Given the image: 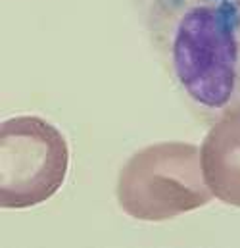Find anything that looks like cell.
Returning a JSON list of instances; mask_svg holds the SVG:
<instances>
[{"label":"cell","mask_w":240,"mask_h":248,"mask_svg":"<svg viewBox=\"0 0 240 248\" xmlns=\"http://www.w3.org/2000/svg\"><path fill=\"white\" fill-rule=\"evenodd\" d=\"M69 146L41 116H15L0 125V206L27 210L50 200L65 183Z\"/></svg>","instance_id":"3"},{"label":"cell","mask_w":240,"mask_h":248,"mask_svg":"<svg viewBox=\"0 0 240 248\" xmlns=\"http://www.w3.org/2000/svg\"><path fill=\"white\" fill-rule=\"evenodd\" d=\"M237 10L229 2L190 8L177 23L171 56L184 91L208 108L225 106L239 77Z\"/></svg>","instance_id":"2"},{"label":"cell","mask_w":240,"mask_h":248,"mask_svg":"<svg viewBox=\"0 0 240 248\" xmlns=\"http://www.w3.org/2000/svg\"><path fill=\"white\" fill-rule=\"evenodd\" d=\"M116 196L121 210L138 221H167L213 198L202 173L200 148L180 140L136 150L121 168Z\"/></svg>","instance_id":"1"},{"label":"cell","mask_w":240,"mask_h":248,"mask_svg":"<svg viewBox=\"0 0 240 248\" xmlns=\"http://www.w3.org/2000/svg\"><path fill=\"white\" fill-rule=\"evenodd\" d=\"M202 173L211 194L240 208V106L225 110L200 146Z\"/></svg>","instance_id":"4"}]
</instances>
